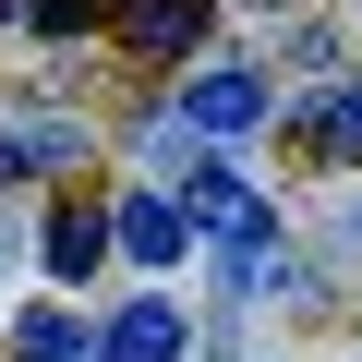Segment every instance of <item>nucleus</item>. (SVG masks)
I'll list each match as a JSON object with an SVG mask.
<instances>
[{
    "instance_id": "9",
    "label": "nucleus",
    "mask_w": 362,
    "mask_h": 362,
    "mask_svg": "<svg viewBox=\"0 0 362 362\" xmlns=\"http://www.w3.org/2000/svg\"><path fill=\"white\" fill-rule=\"evenodd\" d=\"M25 25H37V37H85V25H97V0H25Z\"/></svg>"
},
{
    "instance_id": "8",
    "label": "nucleus",
    "mask_w": 362,
    "mask_h": 362,
    "mask_svg": "<svg viewBox=\"0 0 362 362\" xmlns=\"http://www.w3.org/2000/svg\"><path fill=\"white\" fill-rule=\"evenodd\" d=\"M314 145H326V157H362V73H350V85L314 109Z\"/></svg>"
},
{
    "instance_id": "11",
    "label": "nucleus",
    "mask_w": 362,
    "mask_h": 362,
    "mask_svg": "<svg viewBox=\"0 0 362 362\" xmlns=\"http://www.w3.org/2000/svg\"><path fill=\"white\" fill-rule=\"evenodd\" d=\"M254 13H290V0H254Z\"/></svg>"
},
{
    "instance_id": "4",
    "label": "nucleus",
    "mask_w": 362,
    "mask_h": 362,
    "mask_svg": "<svg viewBox=\"0 0 362 362\" xmlns=\"http://www.w3.org/2000/svg\"><path fill=\"white\" fill-rule=\"evenodd\" d=\"M181 350H194V326L169 302H121V326L97 338V362H181Z\"/></svg>"
},
{
    "instance_id": "6",
    "label": "nucleus",
    "mask_w": 362,
    "mask_h": 362,
    "mask_svg": "<svg viewBox=\"0 0 362 362\" xmlns=\"http://www.w3.org/2000/svg\"><path fill=\"white\" fill-rule=\"evenodd\" d=\"M121 37H133L145 61H181V49H206V0H133Z\"/></svg>"
},
{
    "instance_id": "5",
    "label": "nucleus",
    "mask_w": 362,
    "mask_h": 362,
    "mask_svg": "<svg viewBox=\"0 0 362 362\" xmlns=\"http://www.w3.org/2000/svg\"><path fill=\"white\" fill-rule=\"evenodd\" d=\"M181 121H194V133H254V121H266V85H254V73H194Z\"/></svg>"
},
{
    "instance_id": "7",
    "label": "nucleus",
    "mask_w": 362,
    "mask_h": 362,
    "mask_svg": "<svg viewBox=\"0 0 362 362\" xmlns=\"http://www.w3.org/2000/svg\"><path fill=\"white\" fill-rule=\"evenodd\" d=\"M13 350H25V362H85V350H97V338H85V326H73V314H61V302H37V314H25V326H13Z\"/></svg>"
},
{
    "instance_id": "1",
    "label": "nucleus",
    "mask_w": 362,
    "mask_h": 362,
    "mask_svg": "<svg viewBox=\"0 0 362 362\" xmlns=\"http://www.w3.org/2000/svg\"><path fill=\"white\" fill-rule=\"evenodd\" d=\"M181 218L218 230V242H254V230H266V194H254L242 169H194V181H181Z\"/></svg>"
},
{
    "instance_id": "3",
    "label": "nucleus",
    "mask_w": 362,
    "mask_h": 362,
    "mask_svg": "<svg viewBox=\"0 0 362 362\" xmlns=\"http://www.w3.org/2000/svg\"><path fill=\"white\" fill-rule=\"evenodd\" d=\"M109 230H121V254H133V266H181V242H194V218H181L169 194H121V206H109Z\"/></svg>"
},
{
    "instance_id": "2",
    "label": "nucleus",
    "mask_w": 362,
    "mask_h": 362,
    "mask_svg": "<svg viewBox=\"0 0 362 362\" xmlns=\"http://www.w3.org/2000/svg\"><path fill=\"white\" fill-rule=\"evenodd\" d=\"M121 230H109V206L97 194H73V206H49V230H37V254H49V278H97V254H109Z\"/></svg>"
},
{
    "instance_id": "10",
    "label": "nucleus",
    "mask_w": 362,
    "mask_h": 362,
    "mask_svg": "<svg viewBox=\"0 0 362 362\" xmlns=\"http://www.w3.org/2000/svg\"><path fill=\"white\" fill-rule=\"evenodd\" d=\"M338 230H350V242H362V194H350V206H338Z\"/></svg>"
}]
</instances>
